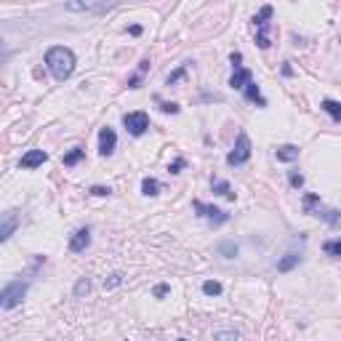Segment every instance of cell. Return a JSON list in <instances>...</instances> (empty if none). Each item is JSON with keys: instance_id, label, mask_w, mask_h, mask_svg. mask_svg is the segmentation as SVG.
<instances>
[{"instance_id": "cell-1", "label": "cell", "mask_w": 341, "mask_h": 341, "mask_svg": "<svg viewBox=\"0 0 341 341\" xmlns=\"http://www.w3.org/2000/svg\"><path fill=\"white\" fill-rule=\"evenodd\" d=\"M45 67L51 69V75L59 83H64L75 72V54L69 48H64V45H54V48L45 51Z\"/></svg>"}, {"instance_id": "cell-2", "label": "cell", "mask_w": 341, "mask_h": 341, "mask_svg": "<svg viewBox=\"0 0 341 341\" xmlns=\"http://www.w3.org/2000/svg\"><path fill=\"white\" fill-rule=\"evenodd\" d=\"M27 288H30V280H14V283H8L3 288V293H0V307L3 309H14L24 301L27 296Z\"/></svg>"}, {"instance_id": "cell-3", "label": "cell", "mask_w": 341, "mask_h": 341, "mask_svg": "<svg viewBox=\"0 0 341 341\" xmlns=\"http://www.w3.org/2000/svg\"><path fill=\"white\" fill-rule=\"evenodd\" d=\"M270 19H272V5H261L259 16H253V27H256V45L261 51H267L272 45L270 40Z\"/></svg>"}, {"instance_id": "cell-4", "label": "cell", "mask_w": 341, "mask_h": 341, "mask_svg": "<svg viewBox=\"0 0 341 341\" xmlns=\"http://www.w3.org/2000/svg\"><path fill=\"white\" fill-rule=\"evenodd\" d=\"M248 157H251V139H248L245 131H240L238 139H235L232 152L227 155V163L229 166H242V163H248Z\"/></svg>"}, {"instance_id": "cell-5", "label": "cell", "mask_w": 341, "mask_h": 341, "mask_svg": "<svg viewBox=\"0 0 341 341\" xmlns=\"http://www.w3.org/2000/svg\"><path fill=\"white\" fill-rule=\"evenodd\" d=\"M123 126H126V131L131 136H141V134H147V128H149V115L147 112H126L123 115Z\"/></svg>"}, {"instance_id": "cell-6", "label": "cell", "mask_w": 341, "mask_h": 341, "mask_svg": "<svg viewBox=\"0 0 341 341\" xmlns=\"http://www.w3.org/2000/svg\"><path fill=\"white\" fill-rule=\"evenodd\" d=\"M192 208L198 211V216L208 219L211 224H227L229 221V213H224L221 208H216V205H205L203 200H192Z\"/></svg>"}, {"instance_id": "cell-7", "label": "cell", "mask_w": 341, "mask_h": 341, "mask_svg": "<svg viewBox=\"0 0 341 341\" xmlns=\"http://www.w3.org/2000/svg\"><path fill=\"white\" fill-rule=\"evenodd\" d=\"M117 3H64V11H77V14H107Z\"/></svg>"}, {"instance_id": "cell-8", "label": "cell", "mask_w": 341, "mask_h": 341, "mask_svg": "<svg viewBox=\"0 0 341 341\" xmlns=\"http://www.w3.org/2000/svg\"><path fill=\"white\" fill-rule=\"evenodd\" d=\"M115 147H117V134H115V128H109V126H104L99 131V152L104 157H109L115 152Z\"/></svg>"}, {"instance_id": "cell-9", "label": "cell", "mask_w": 341, "mask_h": 341, "mask_svg": "<svg viewBox=\"0 0 341 341\" xmlns=\"http://www.w3.org/2000/svg\"><path fill=\"white\" fill-rule=\"evenodd\" d=\"M88 245H91V229H88V227H80V229H77V232L69 238V251H72V253H83Z\"/></svg>"}, {"instance_id": "cell-10", "label": "cell", "mask_w": 341, "mask_h": 341, "mask_svg": "<svg viewBox=\"0 0 341 341\" xmlns=\"http://www.w3.org/2000/svg\"><path fill=\"white\" fill-rule=\"evenodd\" d=\"M45 160H48V155H45L43 149H30V152H24V155H22L19 166H22L24 170H32V168H40Z\"/></svg>"}, {"instance_id": "cell-11", "label": "cell", "mask_w": 341, "mask_h": 341, "mask_svg": "<svg viewBox=\"0 0 341 341\" xmlns=\"http://www.w3.org/2000/svg\"><path fill=\"white\" fill-rule=\"evenodd\" d=\"M301 155V149L296 147V144H283V147L274 149V157H277L280 163H296Z\"/></svg>"}, {"instance_id": "cell-12", "label": "cell", "mask_w": 341, "mask_h": 341, "mask_svg": "<svg viewBox=\"0 0 341 341\" xmlns=\"http://www.w3.org/2000/svg\"><path fill=\"white\" fill-rule=\"evenodd\" d=\"M251 80H253V72L248 67H240V69L232 72V77H229V88H245Z\"/></svg>"}, {"instance_id": "cell-13", "label": "cell", "mask_w": 341, "mask_h": 341, "mask_svg": "<svg viewBox=\"0 0 341 341\" xmlns=\"http://www.w3.org/2000/svg\"><path fill=\"white\" fill-rule=\"evenodd\" d=\"M19 227V216L14 213V211H8V213H5L3 216V224H0V240H8L11 238V235H14V229Z\"/></svg>"}, {"instance_id": "cell-14", "label": "cell", "mask_w": 341, "mask_h": 341, "mask_svg": "<svg viewBox=\"0 0 341 341\" xmlns=\"http://www.w3.org/2000/svg\"><path fill=\"white\" fill-rule=\"evenodd\" d=\"M242 94H245V102H251V104H259V107H267V99L261 96V88L256 85L253 80L242 88Z\"/></svg>"}, {"instance_id": "cell-15", "label": "cell", "mask_w": 341, "mask_h": 341, "mask_svg": "<svg viewBox=\"0 0 341 341\" xmlns=\"http://www.w3.org/2000/svg\"><path fill=\"white\" fill-rule=\"evenodd\" d=\"M299 264H301V256L299 253H285L283 259L277 261V272H291V270H296Z\"/></svg>"}, {"instance_id": "cell-16", "label": "cell", "mask_w": 341, "mask_h": 341, "mask_svg": "<svg viewBox=\"0 0 341 341\" xmlns=\"http://www.w3.org/2000/svg\"><path fill=\"white\" fill-rule=\"evenodd\" d=\"M211 187H213V195H221V198H227V200H235V192H232V187H229L227 179H213Z\"/></svg>"}, {"instance_id": "cell-17", "label": "cell", "mask_w": 341, "mask_h": 341, "mask_svg": "<svg viewBox=\"0 0 341 341\" xmlns=\"http://www.w3.org/2000/svg\"><path fill=\"white\" fill-rule=\"evenodd\" d=\"M320 109H323V112H328L336 123H341V104H339V102H333V99H323Z\"/></svg>"}, {"instance_id": "cell-18", "label": "cell", "mask_w": 341, "mask_h": 341, "mask_svg": "<svg viewBox=\"0 0 341 341\" xmlns=\"http://www.w3.org/2000/svg\"><path fill=\"white\" fill-rule=\"evenodd\" d=\"M141 192L147 195V198H155V195H160V181L152 179V176H147V179L141 181Z\"/></svg>"}, {"instance_id": "cell-19", "label": "cell", "mask_w": 341, "mask_h": 341, "mask_svg": "<svg viewBox=\"0 0 341 341\" xmlns=\"http://www.w3.org/2000/svg\"><path fill=\"white\" fill-rule=\"evenodd\" d=\"M83 157H85V149L83 147H75V149H69V152L62 157V163H64V166H75V163L83 160Z\"/></svg>"}, {"instance_id": "cell-20", "label": "cell", "mask_w": 341, "mask_h": 341, "mask_svg": "<svg viewBox=\"0 0 341 341\" xmlns=\"http://www.w3.org/2000/svg\"><path fill=\"white\" fill-rule=\"evenodd\" d=\"M317 211H320V198L317 195H304V213L317 216Z\"/></svg>"}, {"instance_id": "cell-21", "label": "cell", "mask_w": 341, "mask_h": 341, "mask_svg": "<svg viewBox=\"0 0 341 341\" xmlns=\"http://www.w3.org/2000/svg\"><path fill=\"white\" fill-rule=\"evenodd\" d=\"M216 251L224 256V259H235V256H238V245H235L232 240H224V242H219V245H216Z\"/></svg>"}, {"instance_id": "cell-22", "label": "cell", "mask_w": 341, "mask_h": 341, "mask_svg": "<svg viewBox=\"0 0 341 341\" xmlns=\"http://www.w3.org/2000/svg\"><path fill=\"white\" fill-rule=\"evenodd\" d=\"M323 251H325L328 256H333V259H341V238H336V240H325V242H323Z\"/></svg>"}, {"instance_id": "cell-23", "label": "cell", "mask_w": 341, "mask_h": 341, "mask_svg": "<svg viewBox=\"0 0 341 341\" xmlns=\"http://www.w3.org/2000/svg\"><path fill=\"white\" fill-rule=\"evenodd\" d=\"M221 291H224V288H221L219 280H205V283H203V293H205V296H221Z\"/></svg>"}, {"instance_id": "cell-24", "label": "cell", "mask_w": 341, "mask_h": 341, "mask_svg": "<svg viewBox=\"0 0 341 341\" xmlns=\"http://www.w3.org/2000/svg\"><path fill=\"white\" fill-rule=\"evenodd\" d=\"M317 216H320V219H325L331 227H339L341 224V211H323V208H320Z\"/></svg>"}, {"instance_id": "cell-25", "label": "cell", "mask_w": 341, "mask_h": 341, "mask_svg": "<svg viewBox=\"0 0 341 341\" xmlns=\"http://www.w3.org/2000/svg\"><path fill=\"white\" fill-rule=\"evenodd\" d=\"M189 64H192V62H184V64H181V67L179 69H173V72H170V75H168V85H176V83H179L181 80V77H184L187 75V69H189Z\"/></svg>"}, {"instance_id": "cell-26", "label": "cell", "mask_w": 341, "mask_h": 341, "mask_svg": "<svg viewBox=\"0 0 341 341\" xmlns=\"http://www.w3.org/2000/svg\"><path fill=\"white\" fill-rule=\"evenodd\" d=\"M88 291H91V280H88V277H80V280L75 283V296H77V299H83Z\"/></svg>"}, {"instance_id": "cell-27", "label": "cell", "mask_w": 341, "mask_h": 341, "mask_svg": "<svg viewBox=\"0 0 341 341\" xmlns=\"http://www.w3.org/2000/svg\"><path fill=\"white\" fill-rule=\"evenodd\" d=\"M120 283H123V274L120 272H112V274L104 277V288H107V291H112V288H117Z\"/></svg>"}, {"instance_id": "cell-28", "label": "cell", "mask_w": 341, "mask_h": 341, "mask_svg": "<svg viewBox=\"0 0 341 341\" xmlns=\"http://www.w3.org/2000/svg\"><path fill=\"white\" fill-rule=\"evenodd\" d=\"M213 341H240V336H238V331H216Z\"/></svg>"}, {"instance_id": "cell-29", "label": "cell", "mask_w": 341, "mask_h": 341, "mask_svg": "<svg viewBox=\"0 0 341 341\" xmlns=\"http://www.w3.org/2000/svg\"><path fill=\"white\" fill-rule=\"evenodd\" d=\"M288 181H291L293 189H301V187H304V176H301L299 170H288Z\"/></svg>"}, {"instance_id": "cell-30", "label": "cell", "mask_w": 341, "mask_h": 341, "mask_svg": "<svg viewBox=\"0 0 341 341\" xmlns=\"http://www.w3.org/2000/svg\"><path fill=\"white\" fill-rule=\"evenodd\" d=\"M160 109H163V112H166V115H179V104H176V102H160Z\"/></svg>"}, {"instance_id": "cell-31", "label": "cell", "mask_w": 341, "mask_h": 341, "mask_svg": "<svg viewBox=\"0 0 341 341\" xmlns=\"http://www.w3.org/2000/svg\"><path fill=\"white\" fill-rule=\"evenodd\" d=\"M88 192L94 195V198H109V195H112V189H109V187H99V184H96V187H91Z\"/></svg>"}, {"instance_id": "cell-32", "label": "cell", "mask_w": 341, "mask_h": 341, "mask_svg": "<svg viewBox=\"0 0 341 341\" xmlns=\"http://www.w3.org/2000/svg\"><path fill=\"white\" fill-rule=\"evenodd\" d=\"M168 291H170L168 283H157V285L152 288V296H155V299H163V296H168Z\"/></svg>"}, {"instance_id": "cell-33", "label": "cell", "mask_w": 341, "mask_h": 341, "mask_svg": "<svg viewBox=\"0 0 341 341\" xmlns=\"http://www.w3.org/2000/svg\"><path fill=\"white\" fill-rule=\"evenodd\" d=\"M181 168H184V157H176V160L168 166V170H170V173H179Z\"/></svg>"}, {"instance_id": "cell-34", "label": "cell", "mask_w": 341, "mask_h": 341, "mask_svg": "<svg viewBox=\"0 0 341 341\" xmlns=\"http://www.w3.org/2000/svg\"><path fill=\"white\" fill-rule=\"evenodd\" d=\"M229 62H232V67H235V69H240V67H242V64H240V62H242V54H240V51H232Z\"/></svg>"}, {"instance_id": "cell-35", "label": "cell", "mask_w": 341, "mask_h": 341, "mask_svg": "<svg viewBox=\"0 0 341 341\" xmlns=\"http://www.w3.org/2000/svg\"><path fill=\"white\" fill-rule=\"evenodd\" d=\"M128 32H131V35H134V37H139L141 32H144V27H141V24H131V27H128Z\"/></svg>"}, {"instance_id": "cell-36", "label": "cell", "mask_w": 341, "mask_h": 341, "mask_svg": "<svg viewBox=\"0 0 341 341\" xmlns=\"http://www.w3.org/2000/svg\"><path fill=\"white\" fill-rule=\"evenodd\" d=\"M149 69V59H144V62L139 64V75H144V72H147Z\"/></svg>"}, {"instance_id": "cell-37", "label": "cell", "mask_w": 341, "mask_h": 341, "mask_svg": "<svg viewBox=\"0 0 341 341\" xmlns=\"http://www.w3.org/2000/svg\"><path fill=\"white\" fill-rule=\"evenodd\" d=\"M139 80H141V77H139V75H134V77L128 80V85H131V88H139Z\"/></svg>"}, {"instance_id": "cell-38", "label": "cell", "mask_w": 341, "mask_h": 341, "mask_svg": "<svg viewBox=\"0 0 341 341\" xmlns=\"http://www.w3.org/2000/svg\"><path fill=\"white\" fill-rule=\"evenodd\" d=\"M283 75H293V69H291V64H288V62L283 64Z\"/></svg>"}, {"instance_id": "cell-39", "label": "cell", "mask_w": 341, "mask_h": 341, "mask_svg": "<svg viewBox=\"0 0 341 341\" xmlns=\"http://www.w3.org/2000/svg\"><path fill=\"white\" fill-rule=\"evenodd\" d=\"M176 341H187V339H176Z\"/></svg>"}]
</instances>
